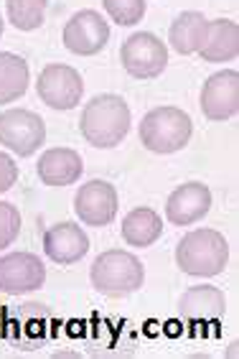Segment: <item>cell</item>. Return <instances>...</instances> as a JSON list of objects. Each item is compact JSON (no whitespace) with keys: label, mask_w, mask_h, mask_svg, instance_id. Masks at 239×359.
I'll use <instances>...</instances> for the list:
<instances>
[{"label":"cell","mask_w":239,"mask_h":359,"mask_svg":"<svg viewBox=\"0 0 239 359\" xmlns=\"http://www.w3.org/2000/svg\"><path fill=\"white\" fill-rule=\"evenodd\" d=\"M79 128L95 148H115L130 133V107L120 95H97L84 104Z\"/></svg>","instance_id":"cell-1"},{"label":"cell","mask_w":239,"mask_h":359,"mask_svg":"<svg viewBox=\"0 0 239 359\" xmlns=\"http://www.w3.org/2000/svg\"><path fill=\"white\" fill-rule=\"evenodd\" d=\"M176 263L189 276H219V273H224L226 263H229V245H226L224 235L217 229H193L178 242Z\"/></svg>","instance_id":"cell-2"},{"label":"cell","mask_w":239,"mask_h":359,"mask_svg":"<svg viewBox=\"0 0 239 359\" xmlns=\"http://www.w3.org/2000/svg\"><path fill=\"white\" fill-rule=\"evenodd\" d=\"M89 280L104 296H130V293L143 288L145 268L132 252L107 250V252L95 257L92 270H89Z\"/></svg>","instance_id":"cell-3"},{"label":"cell","mask_w":239,"mask_h":359,"mask_svg":"<svg viewBox=\"0 0 239 359\" xmlns=\"http://www.w3.org/2000/svg\"><path fill=\"white\" fill-rule=\"evenodd\" d=\"M191 118L178 107H156L140 123V143L153 153H176L191 140Z\"/></svg>","instance_id":"cell-4"},{"label":"cell","mask_w":239,"mask_h":359,"mask_svg":"<svg viewBox=\"0 0 239 359\" xmlns=\"http://www.w3.org/2000/svg\"><path fill=\"white\" fill-rule=\"evenodd\" d=\"M0 332L8 344L15 349H39L54 337V316L43 304L28 301L21 309H15L0 324Z\"/></svg>","instance_id":"cell-5"},{"label":"cell","mask_w":239,"mask_h":359,"mask_svg":"<svg viewBox=\"0 0 239 359\" xmlns=\"http://www.w3.org/2000/svg\"><path fill=\"white\" fill-rule=\"evenodd\" d=\"M36 92L51 110H74L84 95L82 74L69 64H48L39 74Z\"/></svg>","instance_id":"cell-6"},{"label":"cell","mask_w":239,"mask_h":359,"mask_svg":"<svg viewBox=\"0 0 239 359\" xmlns=\"http://www.w3.org/2000/svg\"><path fill=\"white\" fill-rule=\"evenodd\" d=\"M125 72L135 79H156L168 67V48L153 34H132L120 48Z\"/></svg>","instance_id":"cell-7"},{"label":"cell","mask_w":239,"mask_h":359,"mask_svg":"<svg viewBox=\"0 0 239 359\" xmlns=\"http://www.w3.org/2000/svg\"><path fill=\"white\" fill-rule=\"evenodd\" d=\"M46 140V125L31 110L0 112V145L18 156H34Z\"/></svg>","instance_id":"cell-8"},{"label":"cell","mask_w":239,"mask_h":359,"mask_svg":"<svg viewBox=\"0 0 239 359\" xmlns=\"http://www.w3.org/2000/svg\"><path fill=\"white\" fill-rule=\"evenodd\" d=\"M46 280V265L34 252H11L0 257V293L21 296L39 290Z\"/></svg>","instance_id":"cell-9"},{"label":"cell","mask_w":239,"mask_h":359,"mask_svg":"<svg viewBox=\"0 0 239 359\" xmlns=\"http://www.w3.org/2000/svg\"><path fill=\"white\" fill-rule=\"evenodd\" d=\"M74 212L89 227H107L117 217V189L107 181L82 184L74 196Z\"/></svg>","instance_id":"cell-10"},{"label":"cell","mask_w":239,"mask_h":359,"mask_svg":"<svg viewBox=\"0 0 239 359\" xmlns=\"http://www.w3.org/2000/svg\"><path fill=\"white\" fill-rule=\"evenodd\" d=\"M109 41V26L97 11H79L64 26V46L71 54H100Z\"/></svg>","instance_id":"cell-11"},{"label":"cell","mask_w":239,"mask_h":359,"mask_svg":"<svg viewBox=\"0 0 239 359\" xmlns=\"http://www.w3.org/2000/svg\"><path fill=\"white\" fill-rule=\"evenodd\" d=\"M239 110V74L234 69H224L212 74L201 90V112L206 120H229Z\"/></svg>","instance_id":"cell-12"},{"label":"cell","mask_w":239,"mask_h":359,"mask_svg":"<svg viewBox=\"0 0 239 359\" xmlns=\"http://www.w3.org/2000/svg\"><path fill=\"white\" fill-rule=\"evenodd\" d=\"M43 252H46L48 260H54L59 265L79 263L89 252V237L74 222H59V224L46 229Z\"/></svg>","instance_id":"cell-13"},{"label":"cell","mask_w":239,"mask_h":359,"mask_svg":"<svg viewBox=\"0 0 239 359\" xmlns=\"http://www.w3.org/2000/svg\"><path fill=\"white\" fill-rule=\"evenodd\" d=\"M212 209V191L206 184H198V181H189L184 187H178L176 191L168 196V204H165V217L171 224H193V222L204 219Z\"/></svg>","instance_id":"cell-14"},{"label":"cell","mask_w":239,"mask_h":359,"mask_svg":"<svg viewBox=\"0 0 239 359\" xmlns=\"http://www.w3.org/2000/svg\"><path fill=\"white\" fill-rule=\"evenodd\" d=\"M39 179L46 187H69L82 179V156L71 148H48L39 161Z\"/></svg>","instance_id":"cell-15"},{"label":"cell","mask_w":239,"mask_h":359,"mask_svg":"<svg viewBox=\"0 0 239 359\" xmlns=\"http://www.w3.org/2000/svg\"><path fill=\"white\" fill-rule=\"evenodd\" d=\"M226 311L224 293L214 285H193L178 301V313L186 321H219Z\"/></svg>","instance_id":"cell-16"},{"label":"cell","mask_w":239,"mask_h":359,"mask_svg":"<svg viewBox=\"0 0 239 359\" xmlns=\"http://www.w3.org/2000/svg\"><path fill=\"white\" fill-rule=\"evenodd\" d=\"M196 54H201L204 62H234L239 54V28L229 18L209 21V31Z\"/></svg>","instance_id":"cell-17"},{"label":"cell","mask_w":239,"mask_h":359,"mask_svg":"<svg viewBox=\"0 0 239 359\" xmlns=\"http://www.w3.org/2000/svg\"><path fill=\"white\" fill-rule=\"evenodd\" d=\"M206 31H209V21L204 18V13L186 11V13H181L176 21L171 23L168 41H171L173 51H178L181 56L196 54L206 39Z\"/></svg>","instance_id":"cell-18"},{"label":"cell","mask_w":239,"mask_h":359,"mask_svg":"<svg viewBox=\"0 0 239 359\" xmlns=\"http://www.w3.org/2000/svg\"><path fill=\"white\" fill-rule=\"evenodd\" d=\"M163 235V219L156 209L137 207L123 219V240L132 248H151Z\"/></svg>","instance_id":"cell-19"},{"label":"cell","mask_w":239,"mask_h":359,"mask_svg":"<svg viewBox=\"0 0 239 359\" xmlns=\"http://www.w3.org/2000/svg\"><path fill=\"white\" fill-rule=\"evenodd\" d=\"M28 90V64L23 56L0 51V104L23 97Z\"/></svg>","instance_id":"cell-20"},{"label":"cell","mask_w":239,"mask_h":359,"mask_svg":"<svg viewBox=\"0 0 239 359\" xmlns=\"http://www.w3.org/2000/svg\"><path fill=\"white\" fill-rule=\"evenodd\" d=\"M48 0H6L8 21L18 31H36L46 18Z\"/></svg>","instance_id":"cell-21"},{"label":"cell","mask_w":239,"mask_h":359,"mask_svg":"<svg viewBox=\"0 0 239 359\" xmlns=\"http://www.w3.org/2000/svg\"><path fill=\"white\" fill-rule=\"evenodd\" d=\"M104 11L120 26H135L143 21L145 0H102Z\"/></svg>","instance_id":"cell-22"},{"label":"cell","mask_w":239,"mask_h":359,"mask_svg":"<svg viewBox=\"0 0 239 359\" xmlns=\"http://www.w3.org/2000/svg\"><path fill=\"white\" fill-rule=\"evenodd\" d=\"M18 235H21V212L13 204L0 201V250L13 245Z\"/></svg>","instance_id":"cell-23"},{"label":"cell","mask_w":239,"mask_h":359,"mask_svg":"<svg viewBox=\"0 0 239 359\" xmlns=\"http://www.w3.org/2000/svg\"><path fill=\"white\" fill-rule=\"evenodd\" d=\"M18 181V166L15 161L6 153H0V194L13 189V184Z\"/></svg>","instance_id":"cell-24"},{"label":"cell","mask_w":239,"mask_h":359,"mask_svg":"<svg viewBox=\"0 0 239 359\" xmlns=\"http://www.w3.org/2000/svg\"><path fill=\"white\" fill-rule=\"evenodd\" d=\"M0 36H3V18H0Z\"/></svg>","instance_id":"cell-25"}]
</instances>
